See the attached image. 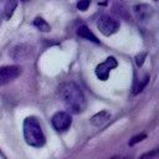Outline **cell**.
Wrapping results in <instances>:
<instances>
[{
	"instance_id": "obj_18",
	"label": "cell",
	"mask_w": 159,
	"mask_h": 159,
	"mask_svg": "<svg viewBox=\"0 0 159 159\" xmlns=\"http://www.w3.org/2000/svg\"><path fill=\"white\" fill-rule=\"evenodd\" d=\"M5 1H6V0H0V2H5Z\"/></svg>"
},
{
	"instance_id": "obj_7",
	"label": "cell",
	"mask_w": 159,
	"mask_h": 159,
	"mask_svg": "<svg viewBox=\"0 0 159 159\" xmlns=\"http://www.w3.org/2000/svg\"><path fill=\"white\" fill-rule=\"evenodd\" d=\"M134 11L137 14V17L139 20H147L148 17L152 16L153 14V7L149 6V5H145V4H140V5H137L134 7Z\"/></svg>"
},
{
	"instance_id": "obj_17",
	"label": "cell",
	"mask_w": 159,
	"mask_h": 159,
	"mask_svg": "<svg viewBox=\"0 0 159 159\" xmlns=\"http://www.w3.org/2000/svg\"><path fill=\"white\" fill-rule=\"evenodd\" d=\"M111 159H129L128 157H123V155H118V157H113Z\"/></svg>"
},
{
	"instance_id": "obj_3",
	"label": "cell",
	"mask_w": 159,
	"mask_h": 159,
	"mask_svg": "<svg viewBox=\"0 0 159 159\" xmlns=\"http://www.w3.org/2000/svg\"><path fill=\"white\" fill-rule=\"evenodd\" d=\"M97 29L104 36H111L119 30V22L109 15H103L97 21Z\"/></svg>"
},
{
	"instance_id": "obj_16",
	"label": "cell",
	"mask_w": 159,
	"mask_h": 159,
	"mask_svg": "<svg viewBox=\"0 0 159 159\" xmlns=\"http://www.w3.org/2000/svg\"><path fill=\"white\" fill-rule=\"evenodd\" d=\"M145 56H147V53H145V52L139 53V55H137V56H135V63H137V66H138V67H140V66L144 63V58H145Z\"/></svg>"
},
{
	"instance_id": "obj_1",
	"label": "cell",
	"mask_w": 159,
	"mask_h": 159,
	"mask_svg": "<svg viewBox=\"0 0 159 159\" xmlns=\"http://www.w3.org/2000/svg\"><path fill=\"white\" fill-rule=\"evenodd\" d=\"M58 94L62 103L72 113H82L86 109V98L81 88L73 82L62 83L58 87Z\"/></svg>"
},
{
	"instance_id": "obj_2",
	"label": "cell",
	"mask_w": 159,
	"mask_h": 159,
	"mask_svg": "<svg viewBox=\"0 0 159 159\" xmlns=\"http://www.w3.org/2000/svg\"><path fill=\"white\" fill-rule=\"evenodd\" d=\"M22 129H24L25 142L29 145L35 147V148H41L45 145L46 138H45V134L42 132L41 124L36 117L25 118L24 124H22Z\"/></svg>"
},
{
	"instance_id": "obj_5",
	"label": "cell",
	"mask_w": 159,
	"mask_h": 159,
	"mask_svg": "<svg viewBox=\"0 0 159 159\" xmlns=\"http://www.w3.org/2000/svg\"><path fill=\"white\" fill-rule=\"evenodd\" d=\"M117 65H118V62H117V60H116L114 57L111 56V57L106 58L104 62L99 63V65L96 67V70H94L96 76H97L98 80H101V81H107L111 70H113L114 67H117Z\"/></svg>"
},
{
	"instance_id": "obj_19",
	"label": "cell",
	"mask_w": 159,
	"mask_h": 159,
	"mask_svg": "<svg viewBox=\"0 0 159 159\" xmlns=\"http://www.w3.org/2000/svg\"><path fill=\"white\" fill-rule=\"evenodd\" d=\"M0 24H1V14H0Z\"/></svg>"
},
{
	"instance_id": "obj_21",
	"label": "cell",
	"mask_w": 159,
	"mask_h": 159,
	"mask_svg": "<svg viewBox=\"0 0 159 159\" xmlns=\"http://www.w3.org/2000/svg\"><path fill=\"white\" fill-rule=\"evenodd\" d=\"M154 1H157V0H154Z\"/></svg>"
},
{
	"instance_id": "obj_9",
	"label": "cell",
	"mask_w": 159,
	"mask_h": 159,
	"mask_svg": "<svg viewBox=\"0 0 159 159\" xmlns=\"http://www.w3.org/2000/svg\"><path fill=\"white\" fill-rule=\"evenodd\" d=\"M77 34H78V36H81V37H83V39H86V40H89V41H92V42H94V43H99V40L96 37V35H94L86 25H81V26L77 29Z\"/></svg>"
},
{
	"instance_id": "obj_15",
	"label": "cell",
	"mask_w": 159,
	"mask_h": 159,
	"mask_svg": "<svg viewBox=\"0 0 159 159\" xmlns=\"http://www.w3.org/2000/svg\"><path fill=\"white\" fill-rule=\"evenodd\" d=\"M145 138H147V134L140 133V134H138V135H135V137H133V138L130 139L129 145H133V144H135V143H138V142H142V140L145 139Z\"/></svg>"
},
{
	"instance_id": "obj_6",
	"label": "cell",
	"mask_w": 159,
	"mask_h": 159,
	"mask_svg": "<svg viewBox=\"0 0 159 159\" xmlns=\"http://www.w3.org/2000/svg\"><path fill=\"white\" fill-rule=\"evenodd\" d=\"M22 70L20 66H2L0 67V86H4L21 75Z\"/></svg>"
},
{
	"instance_id": "obj_20",
	"label": "cell",
	"mask_w": 159,
	"mask_h": 159,
	"mask_svg": "<svg viewBox=\"0 0 159 159\" xmlns=\"http://www.w3.org/2000/svg\"><path fill=\"white\" fill-rule=\"evenodd\" d=\"M22 1H29V0H22Z\"/></svg>"
},
{
	"instance_id": "obj_10",
	"label": "cell",
	"mask_w": 159,
	"mask_h": 159,
	"mask_svg": "<svg viewBox=\"0 0 159 159\" xmlns=\"http://www.w3.org/2000/svg\"><path fill=\"white\" fill-rule=\"evenodd\" d=\"M17 2L19 0H6L4 4H5V7H4V15L6 19H10L17 6Z\"/></svg>"
},
{
	"instance_id": "obj_22",
	"label": "cell",
	"mask_w": 159,
	"mask_h": 159,
	"mask_svg": "<svg viewBox=\"0 0 159 159\" xmlns=\"http://www.w3.org/2000/svg\"><path fill=\"white\" fill-rule=\"evenodd\" d=\"M0 153H1V152H0Z\"/></svg>"
},
{
	"instance_id": "obj_13",
	"label": "cell",
	"mask_w": 159,
	"mask_h": 159,
	"mask_svg": "<svg viewBox=\"0 0 159 159\" xmlns=\"http://www.w3.org/2000/svg\"><path fill=\"white\" fill-rule=\"evenodd\" d=\"M91 1L92 0H77V9L81 11H86L91 5Z\"/></svg>"
},
{
	"instance_id": "obj_12",
	"label": "cell",
	"mask_w": 159,
	"mask_h": 159,
	"mask_svg": "<svg viewBox=\"0 0 159 159\" xmlns=\"http://www.w3.org/2000/svg\"><path fill=\"white\" fill-rule=\"evenodd\" d=\"M148 81H149V76L147 75L142 81H139V83L137 84V86H134V89H133V93L134 94H137V93H139L144 87H145V84L148 83Z\"/></svg>"
},
{
	"instance_id": "obj_4",
	"label": "cell",
	"mask_w": 159,
	"mask_h": 159,
	"mask_svg": "<svg viewBox=\"0 0 159 159\" xmlns=\"http://www.w3.org/2000/svg\"><path fill=\"white\" fill-rule=\"evenodd\" d=\"M72 123V119H71V116L67 113V112H57L52 116L51 118V124L52 127L58 130V132H65L70 128Z\"/></svg>"
},
{
	"instance_id": "obj_14",
	"label": "cell",
	"mask_w": 159,
	"mask_h": 159,
	"mask_svg": "<svg viewBox=\"0 0 159 159\" xmlns=\"http://www.w3.org/2000/svg\"><path fill=\"white\" fill-rule=\"evenodd\" d=\"M139 159H158V149L150 150V152H148V153L140 155Z\"/></svg>"
},
{
	"instance_id": "obj_11",
	"label": "cell",
	"mask_w": 159,
	"mask_h": 159,
	"mask_svg": "<svg viewBox=\"0 0 159 159\" xmlns=\"http://www.w3.org/2000/svg\"><path fill=\"white\" fill-rule=\"evenodd\" d=\"M34 25H35V27H37L40 31H42V32H48L50 31V25L47 24V21L46 20H43L42 17H40V16H37V17H35V20H34Z\"/></svg>"
},
{
	"instance_id": "obj_8",
	"label": "cell",
	"mask_w": 159,
	"mask_h": 159,
	"mask_svg": "<svg viewBox=\"0 0 159 159\" xmlns=\"http://www.w3.org/2000/svg\"><path fill=\"white\" fill-rule=\"evenodd\" d=\"M111 118V113L108 111H101L98 113H96L92 118H91V123L96 127H99L102 124H104L108 119Z\"/></svg>"
}]
</instances>
